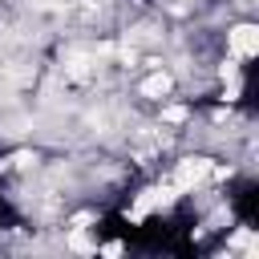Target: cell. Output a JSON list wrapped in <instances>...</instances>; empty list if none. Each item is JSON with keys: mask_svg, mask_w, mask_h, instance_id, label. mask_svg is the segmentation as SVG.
I'll list each match as a JSON object with an SVG mask.
<instances>
[{"mask_svg": "<svg viewBox=\"0 0 259 259\" xmlns=\"http://www.w3.org/2000/svg\"><path fill=\"white\" fill-rule=\"evenodd\" d=\"M223 53L227 57H235V61H255V53H259V28H255V20H227V28H223Z\"/></svg>", "mask_w": 259, "mask_h": 259, "instance_id": "cell-1", "label": "cell"}]
</instances>
